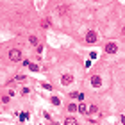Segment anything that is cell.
Listing matches in <instances>:
<instances>
[{
	"label": "cell",
	"mask_w": 125,
	"mask_h": 125,
	"mask_svg": "<svg viewBox=\"0 0 125 125\" xmlns=\"http://www.w3.org/2000/svg\"><path fill=\"white\" fill-rule=\"evenodd\" d=\"M123 125H125V123H123Z\"/></svg>",
	"instance_id": "18"
},
{
	"label": "cell",
	"mask_w": 125,
	"mask_h": 125,
	"mask_svg": "<svg viewBox=\"0 0 125 125\" xmlns=\"http://www.w3.org/2000/svg\"><path fill=\"white\" fill-rule=\"evenodd\" d=\"M105 52L107 54H116L118 52V45L116 43H107L105 45Z\"/></svg>",
	"instance_id": "3"
},
{
	"label": "cell",
	"mask_w": 125,
	"mask_h": 125,
	"mask_svg": "<svg viewBox=\"0 0 125 125\" xmlns=\"http://www.w3.org/2000/svg\"><path fill=\"white\" fill-rule=\"evenodd\" d=\"M41 27H43V29H48L50 27V18H43V20H41Z\"/></svg>",
	"instance_id": "8"
},
{
	"label": "cell",
	"mask_w": 125,
	"mask_h": 125,
	"mask_svg": "<svg viewBox=\"0 0 125 125\" xmlns=\"http://www.w3.org/2000/svg\"><path fill=\"white\" fill-rule=\"evenodd\" d=\"M27 118H29V114H27V113H22V114H20V120H22V121H25Z\"/></svg>",
	"instance_id": "13"
},
{
	"label": "cell",
	"mask_w": 125,
	"mask_h": 125,
	"mask_svg": "<svg viewBox=\"0 0 125 125\" xmlns=\"http://www.w3.org/2000/svg\"><path fill=\"white\" fill-rule=\"evenodd\" d=\"M54 125H59V123H54Z\"/></svg>",
	"instance_id": "17"
},
{
	"label": "cell",
	"mask_w": 125,
	"mask_h": 125,
	"mask_svg": "<svg viewBox=\"0 0 125 125\" xmlns=\"http://www.w3.org/2000/svg\"><path fill=\"white\" fill-rule=\"evenodd\" d=\"M65 125H77V120H75V118H66Z\"/></svg>",
	"instance_id": "10"
},
{
	"label": "cell",
	"mask_w": 125,
	"mask_h": 125,
	"mask_svg": "<svg viewBox=\"0 0 125 125\" xmlns=\"http://www.w3.org/2000/svg\"><path fill=\"white\" fill-rule=\"evenodd\" d=\"M79 113L88 114V105H86V104H81V105H79Z\"/></svg>",
	"instance_id": "9"
},
{
	"label": "cell",
	"mask_w": 125,
	"mask_h": 125,
	"mask_svg": "<svg viewBox=\"0 0 125 125\" xmlns=\"http://www.w3.org/2000/svg\"><path fill=\"white\" fill-rule=\"evenodd\" d=\"M9 59H11L13 63H20L22 61V52L18 48H11L9 50Z\"/></svg>",
	"instance_id": "2"
},
{
	"label": "cell",
	"mask_w": 125,
	"mask_h": 125,
	"mask_svg": "<svg viewBox=\"0 0 125 125\" xmlns=\"http://www.w3.org/2000/svg\"><path fill=\"white\" fill-rule=\"evenodd\" d=\"M57 13H59L61 16L68 14V5H57Z\"/></svg>",
	"instance_id": "7"
},
{
	"label": "cell",
	"mask_w": 125,
	"mask_h": 125,
	"mask_svg": "<svg viewBox=\"0 0 125 125\" xmlns=\"http://www.w3.org/2000/svg\"><path fill=\"white\" fill-rule=\"evenodd\" d=\"M121 34H123V36H125V25H123V29H121Z\"/></svg>",
	"instance_id": "16"
},
{
	"label": "cell",
	"mask_w": 125,
	"mask_h": 125,
	"mask_svg": "<svg viewBox=\"0 0 125 125\" xmlns=\"http://www.w3.org/2000/svg\"><path fill=\"white\" fill-rule=\"evenodd\" d=\"M91 84L95 86V88H100L102 86V79L98 75H95V77H91Z\"/></svg>",
	"instance_id": "6"
},
{
	"label": "cell",
	"mask_w": 125,
	"mask_h": 125,
	"mask_svg": "<svg viewBox=\"0 0 125 125\" xmlns=\"http://www.w3.org/2000/svg\"><path fill=\"white\" fill-rule=\"evenodd\" d=\"M52 104H54V105H59V98H57V97H52Z\"/></svg>",
	"instance_id": "14"
},
{
	"label": "cell",
	"mask_w": 125,
	"mask_h": 125,
	"mask_svg": "<svg viewBox=\"0 0 125 125\" xmlns=\"http://www.w3.org/2000/svg\"><path fill=\"white\" fill-rule=\"evenodd\" d=\"M86 41H88V43H95V41H97V32L89 30V32L86 34Z\"/></svg>",
	"instance_id": "5"
},
{
	"label": "cell",
	"mask_w": 125,
	"mask_h": 125,
	"mask_svg": "<svg viewBox=\"0 0 125 125\" xmlns=\"http://www.w3.org/2000/svg\"><path fill=\"white\" fill-rule=\"evenodd\" d=\"M61 82H63V86H70L73 82V75H70V73H66V75H63V79H61Z\"/></svg>",
	"instance_id": "4"
},
{
	"label": "cell",
	"mask_w": 125,
	"mask_h": 125,
	"mask_svg": "<svg viewBox=\"0 0 125 125\" xmlns=\"http://www.w3.org/2000/svg\"><path fill=\"white\" fill-rule=\"evenodd\" d=\"M68 111H79V107H77L75 104H70L68 105Z\"/></svg>",
	"instance_id": "12"
},
{
	"label": "cell",
	"mask_w": 125,
	"mask_h": 125,
	"mask_svg": "<svg viewBox=\"0 0 125 125\" xmlns=\"http://www.w3.org/2000/svg\"><path fill=\"white\" fill-rule=\"evenodd\" d=\"M30 43H32V45H38V38L32 36V38H30Z\"/></svg>",
	"instance_id": "15"
},
{
	"label": "cell",
	"mask_w": 125,
	"mask_h": 125,
	"mask_svg": "<svg viewBox=\"0 0 125 125\" xmlns=\"http://www.w3.org/2000/svg\"><path fill=\"white\" fill-rule=\"evenodd\" d=\"M88 120H89V121H98V120H100V111H98L97 105H89Z\"/></svg>",
	"instance_id": "1"
},
{
	"label": "cell",
	"mask_w": 125,
	"mask_h": 125,
	"mask_svg": "<svg viewBox=\"0 0 125 125\" xmlns=\"http://www.w3.org/2000/svg\"><path fill=\"white\" fill-rule=\"evenodd\" d=\"M29 68L32 70V72H38V70H39V66H38V65H34V63H30V65H29Z\"/></svg>",
	"instance_id": "11"
}]
</instances>
